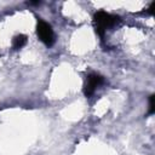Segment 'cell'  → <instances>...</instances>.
I'll use <instances>...</instances> for the list:
<instances>
[{
	"label": "cell",
	"mask_w": 155,
	"mask_h": 155,
	"mask_svg": "<svg viewBox=\"0 0 155 155\" xmlns=\"http://www.w3.org/2000/svg\"><path fill=\"white\" fill-rule=\"evenodd\" d=\"M120 22V17L115 16V15H110L105 11H98L94 13L93 16V23H94V28L96 31L103 36L105 30L113 25H115L116 23Z\"/></svg>",
	"instance_id": "cell-1"
},
{
	"label": "cell",
	"mask_w": 155,
	"mask_h": 155,
	"mask_svg": "<svg viewBox=\"0 0 155 155\" xmlns=\"http://www.w3.org/2000/svg\"><path fill=\"white\" fill-rule=\"evenodd\" d=\"M103 84V78L98 74H90L87 76V80H86V84L84 86V93L86 97H90L93 94L94 90L101 85Z\"/></svg>",
	"instance_id": "cell-3"
},
{
	"label": "cell",
	"mask_w": 155,
	"mask_h": 155,
	"mask_svg": "<svg viewBox=\"0 0 155 155\" xmlns=\"http://www.w3.org/2000/svg\"><path fill=\"white\" fill-rule=\"evenodd\" d=\"M27 44V36L24 34H19L17 36L13 38V41H12V46L15 50H19L22 48L24 45Z\"/></svg>",
	"instance_id": "cell-4"
},
{
	"label": "cell",
	"mask_w": 155,
	"mask_h": 155,
	"mask_svg": "<svg viewBox=\"0 0 155 155\" xmlns=\"http://www.w3.org/2000/svg\"><path fill=\"white\" fill-rule=\"evenodd\" d=\"M36 34L39 36V39L46 45V46H52L54 42V35H53V30L51 28V25L41 19L38 21L36 24Z\"/></svg>",
	"instance_id": "cell-2"
},
{
	"label": "cell",
	"mask_w": 155,
	"mask_h": 155,
	"mask_svg": "<svg viewBox=\"0 0 155 155\" xmlns=\"http://www.w3.org/2000/svg\"><path fill=\"white\" fill-rule=\"evenodd\" d=\"M154 7H155V2H151L150 6H149V8H148V13L149 15H153L154 13Z\"/></svg>",
	"instance_id": "cell-6"
},
{
	"label": "cell",
	"mask_w": 155,
	"mask_h": 155,
	"mask_svg": "<svg viewBox=\"0 0 155 155\" xmlns=\"http://www.w3.org/2000/svg\"><path fill=\"white\" fill-rule=\"evenodd\" d=\"M155 113V96L151 94L149 97V114L153 115Z\"/></svg>",
	"instance_id": "cell-5"
}]
</instances>
